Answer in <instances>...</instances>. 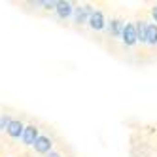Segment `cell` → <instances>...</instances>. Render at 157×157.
Masks as SVG:
<instances>
[{
	"instance_id": "cell-1",
	"label": "cell",
	"mask_w": 157,
	"mask_h": 157,
	"mask_svg": "<svg viewBox=\"0 0 157 157\" xmlns=\"http://www.w3.org/2000/svg\"><path fill=\"white\" fill-rule=\"evenodd\" d=\"M123 42L127 46H134L138 42V34H136V27L134 25H127L125 30H123Z\"/></svg>"
},
{
	"instance_id": "cell-2",
	"label": "cell",
	"mask_w": 157,
	"mask_h": 157,
	"mask_svg": "<svg viewBox=\"0 0 157 157\" xmlns=\"http://www.w3.org/2000/svg\"><path fill=\"white\" fill-rule=\"evenodd\" d=\"M36 138H38V129H36L34 125L25 127V131H23V142L29 144V146H34Z\"/></svg>"
},
{
	"instance_id": "cell-3",
	"label": "cell",
	"mask_w": 157,
	"mask_h": 157,
	"mask_svg": "<svg viewBox=\"0 0 157 157\" xmlns=\"http://www.w3.org/2000/svg\"><path fill=\"white\" fill-rule=\"evenodd\" d=\"M34 150L38 153H49L51 151V140L48 136H38L34 142Z\"/></svg>"
},
{
	"instance_id": "cell-4",
	"label": "cell",
	"mask_w": 157,
	"mask_h": 157,
	"mask_svg": "<svg viewBox=\"0 0 157 157\" xmlns=\"http://www.w3.org/2000/svg\"><path fill=\"white\" fill-rule=\"evenodd\" d=\"M89 27L95 29V30L104 29V15L100 13V12H93L91 17H89Z\"/></svg>"
},
{
	"instance_id": "cell-5",
	"label": "cell",
	"mask_w": 157,
	"mask_h": 157,
	"mask_svg": "<svg viewBox=\"0 0 157 157\" xmlns=\"http://www.w3.org/2000/svg\"><path fill=\"white\" fill-rule=\"evenodd\" d=\"M6 131H8V134H10L12 138H17V136H23L25 127H23V123H21V121H12Z\"/></svg>"
},
{
	"instance_id": "cell-6",
	"label": "cell",
	"mask_w": 157,
	"mask_h": 157,
	"mask_svg": "<svg viewBox=\"0 0 157 157\" xmlns=\"http://www.w3.org/2000/svg\"><path fill=\"white\" fill-rule=\"evenodd\" d=\"M74 12V8H72V4L70 2H57V13H59V17H68L70 13Z\"/></svg>"
},
{
	"instance_id": "cell-7",
	"label": "cell",
	"mask_w": 157,
	"mask_h": 157,
	"mask_svg": "<svg viewBox=\"0 0 157 157\" xmlns=\"http://www.w3.org/2000/svg\"><path fill=\"white\" fill-rule=\"evenodd\" d=\"M146 42H148V44H157V27H155V25H148Z\"/></svg>"
},
{
	"instance_id": "cell-8",
	"label": "cell",
	"mask_w": 157,
	"mask_h": 157,
	"mask_svg": "<svg viewBox=\"0 0 157 157\" xmlns=\"http://www.w3.org/2000/svg\"><path fill=\"white\" fill-rule=\"evenodd\" d=\"M136 34H138V40L140 42H146V34H148V25L140 21V25L136 27Z\"/></svg>"
},
{
	"instance_id": "cell-9",
	"label": "cell",
	"mask_w": 157,
	"mask_h": 157,
	"mask_svg": "<svg viewBox=\"0 0 157 157\" xmlns=\"http://www.w3.org/2000/svg\"><path fill=\"white\" fill-rule=\"evenodd\" d=\"M10 123H12V119H10L6 114H4V116L0 114V129H8V127H10Z\"/></svg>"
},
{
	"instance_id": "cell-10",
	"label": "cell",
	"mask_w": 157,
	"mask_h": 157,
	"mask_svg": "<svg viewBox=\"0 0 157 157\" xmlns=\"http://www.w3.org/2000/svg\"><path fill=\"white\" fill-rule=\"evenodd\" d=\"M48 157H61V155H59V153H55V151H49Z\"/></svg>"
},
{
	"instance_id": "cell-11",
	"label": "cell",
	"mask_w": 157,
	"mask_h": 157,
	"mask_svg": "<svg viewBox=\"0 0 157 157\" xmlns=\"http://www.w3.org/2000/svg\"><path fill=\"white\" fill-rule=\"evenodd\" d=\"M153 17H155V21H157V6H155V10H153Z\"/></svg>"
}]
</instances>
